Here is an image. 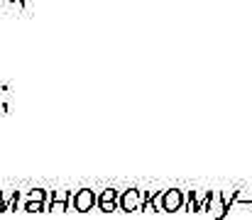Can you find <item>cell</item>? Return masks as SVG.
Listing matches in <instances>:
<instances>
[{"mask_svg": "<svg viewBox=\"0 0 252 220\" xmlns=\"http://www.w3.org/2000/svg\"><path fill=\"white\" fill-rule=\"evenodd\" d=\"M95 198H98V196H95L91 189H81V191H76V193L71 196V208L79 211V213H88V211H93Z\"/></svg>", "mask_w": 252, "mask_h": 220, "instance_id": "cell-1", "label": "cell"}, {"mask_svg": "<svg viewBox=\"0 0 252 220\" xmlns=\"http://www.w3.org/2000/svg\"><path fill=\"white\" fill-rule=\"evenodd\" d=\"M118 206H120V211H140V206H142V191L140 189L123 191L120 198H118Z\"/></svg>", "mask_w": 252, "mask_h": 220, "instance_id": "cell-2", "label": "cell"}, {"mask_svg": "<svg viewBox=\"0 0 252 220\" xmlns=\"http://www.w3.org/2000/svg\"><path fill=\"white\" fill-rule=\"evenodd\" d=\"M184 201H186V193L181 189H169V191H164V196H162V208L169 211V213L181 211L184 208Z\"/></svg>", "mask_w": 252, "mask_h": 220, "instance_id": "cell-3", "label": "cell"}, {"mask_svg": "<svg viewBox=\"0 0 252 220\" xmlns=\"http://www.w3.org/2000/svg\"><path fill=\"white\" fill-rule=\"evenodd\" d=\"M118 198H120V191H115V189H105V191L95 198V206H98L103 213H113V211H120Z\"/></svg>", "mask_w": 252, "mask_h": 220, "instance_id": "cell-4", "label": "cell"}, {"mask_svg": "<svg viewBox=\"0 0 252 220\" xmlns=\"http://www.w3.org/2000/svg\"><path fill=\"white\" fill-rule=\"evenodd\" d=\"M225 211H228V206L223 203L220 191H211V196H208V213H211V218L225 220Z\"/></svg>", "mask_w": 252, "mask_h": 220, "instance_id": "cell-5", "label": "cell"}, {"mask_svg": "<svg viewBox=\"0 0 252 220\" xmlns=\"http://www.w3.org/2000/svg\"><path fill=\"white\" fill-rule=\"evenodd\" d=\"M208 193H211V191H206V189H198V191H191V193H189V198L196 203V211H198V206H201V203H206V201H208Z\"/></svg>", "mask_w": 252, "mask_h": 220, "instance_id": "cell-6", "label": "cell"}, {"mask_svg": "<svg viewBox=\"0 0 252 220\" xmlns=\"http://www.w3.org/2000/svg\"><path fill=\"white\" fill-rule=\"evenodd\" d=\"M69 208H71V203H69V201H64V198H52V203H49V211H57V213L69 211Z\"/></svg>", "mask_w": 252, "mask_h": 220, "instance_id": "cell-7", "label": "cell"}, {"mask_svg": "<svg viewBox=\"0 0 252 220\" xmlns=\"http://www.w3.org/2000/svg\"><path fill=\"white\" fill-rule=\"evenodd\" d=\"M220 196H223V203H225V206H230V203H233V198H235V191H220Z\"/></svg>", "mask_w": 252, "mask_h": 220, "instance_id": "cell-8", "label": "cell"}]
</instances>
